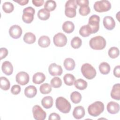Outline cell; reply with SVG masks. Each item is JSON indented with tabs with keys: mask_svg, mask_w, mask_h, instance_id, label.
Returning <instances> with one entry per match:
<instances>
[{
	"mask_svg": "<svg viewBox=\"0 0 120 120\" xmlns=\"http://www.w3.org/2000/svg\"><path fill=\"white\" fill-rule=\"evenodd\" d=\"M56 108L63 113H68L71 108L70 103L65 98L62 97H59L55 101Z\"/></svg>",
	"mask_w": 120,
	"mask_h": 120,
	"instance_id": "1",
	"label": "cell"
},
{
	"mask_svg": "<svg viewBox=\"0 0 120 120\" xmlns=\"http://www.w3.org/2000/svg\"><path fill=\"white\" fill-rule=\"evenodd\" d=\"M106 40L102 36H98L91 38L89 41L90 47L96 50H101L104 49L106 46Z\"/></svg>",
	"mask_w": 120,
	"mask_h": 120,
	"instance_id": "2",
	"label": "cell"
},
{
	"mask_svg": "<svg viewBox=\"0 0 120 120\" xmlns=\"http://www.w3.org/2000/svg\"><path fill=\"white\" fill-rule=\"evenodd\" d=\"M104 110V105L101 101H96L90 105L88 108L89 114L93 117L99 116Z\"/></svg>",
	"mask_w": 120,
	"mask_h": 120,
	"instance_id": "3",
	"label": "cell"
},
{
	"mask_svg": "<svg viewBox=\"0 0 120 120\" xmlns=\"http://www.w3.org/2000/svg\"><path fill=\"white\" fill-rule=\"evenodd\" d=\"M81 72L86 79L91 80L94 78L97 74L96 69L89 63L83 64L81 67Z\"/></svg>",
	"mask_w": 120,
	"mask_h": 120,
	"instance_id": "4",
	"label": "cell"
},
{
	"mask_svg": "<svg viewBox=\"0 0 120 120\" xmlns=\"http://www.w3.org/2000/svg\"><path fill=\"white\" fill-rule=\"evenodd\" d=\"M65 14L66 16L69 18H73L75 16L76 9L77 8V4L75 0H68L65 4Z\"/></svg>",
	"mask_w": 120,
	"mask_h": 120,
	"instance_id": "5",
	"label": "cell"
},
{
	"mask_svg": "<svg viewBox=\"0 0 120 120\" xmlns=\"http://www.w3.org/2000/svg\"><path fill=\"white\" fill-rule=\"evenodd\" d=\"M111 8V3L107 0L97 1L94 4V9L98 12H104L109 11Z\"/></svg>",
	"mask_w": 120,
	"mask_h": 120,
	"instance_id": "6",
	"label": "cell"
},
{
	"mask_svg": "<svg viewBox=\"0 0 120 120\" xmlns=\"http://www.w3.org/2000/svg\"><path fill=\"white\" fill-rule=\"evenodd\" d=\"M100 17L97 15H93L90 17L88 25L90 28L91 33H95L97 32L99 29Z\"/></svg>",
	"mask_w": 120,
	"mask_h": 120,
	"instance_id": "7",
	"label": "cell"
},
{
	"mask_svg": "<svg viewBox=\"0 0 120 120\" xmlns=\"http://www.w3.org/2000/svg\"><path fill=\"white\" fill-rule=\"evenodd\" d=\"M35 13L34 8L31 7H28L24 8L22 15V21L26 23H31L33 20Z\"/></svg>",
	"mask_w": 120,
	"mask_h": 120,
	"instance_id": "8",
	"label": "cell"
},
{
	"mask_svg": "<svg viewBox=\"0 0 120 120\" xmlns=\"http://www.w3.org/2000/svg\"><path fill=\"white\" fill-rule=\"evenodd\" d=\"M54 45L57 47H63L67 43V38L65 35L61 32L55 34L53 38Z\"/></svg>",
	"mask_w": 120,
	"mask_h": 120,
	"instance_id": "9",
	"label": "cell"
},
{
	"mask_svg": "<svg viewBox=\"0 0 120 120\" xmlns=\"http://www.w3.org/2000/svg\"><path fill=\"white\" fill-rule=\"evenodd\" d=\"M33 117L37 120H44L45 119L46 113L38 105H35L32 108Z\"/></svg>",
	"mask_w": 120,
	"mask_h": 120,
	"instance_id": "10",
	"label": "cell"
},
{
	"mask_svg": "<svg viewBox=\"0 0 120 120\" xmlns=\"http://www.w3.org/2000/svg\"><path fill=\"white\" fill-rule=\"evenodd\" d=\"M30 80L28 74L25 72L22 71L17 74L15 76V80L17 83L21 85H25L27 84Z\"/></svg>",
	"mask_w": 120,
	"mask_h": 120,
	"instance_id": "11",
	"label": "cell"
},
{
	"mask_svg": "<svg viewBox=\"0 0 120 120\" xmlns=\"http://www.w3.org/2000/svg\"><path fill=\"white\" fill-rule=\"evenodd\" d=\"M48 71L52 76H60L62 74L63 70L61 66L53 63L49 65Z\"/></svg>",
	"mask_w": 120,
	"mask_h": 120,
	"instance_id": "12",
	"label": "cell"
},
{
	"mask_svg": "<svg viewBox=\"0 0 120 120\" xmlns=\"http://www.w3.org/2000/svg\"><path fill=\"white\" fill-rule=\"evenodd\" d=\"M9 34L11 38L14 39H18L22 35V29L18 25H14L10 27L9 30Z\"/></svg>",
	"mask_w": 120,
	"mask_h": 120,
	"instance_id": "13",
	"label": "cell"
},
{
	"mask_svg": "<svg viewBox=\"0 0 120 120\" xmlns=\"http://www.w3.org/2000/svg\"><path fill=\"white\" fill-rule=\"evenodd\" d=\"M104 27L109 30L113 29L115 26V22L114 19L111 16H105L103 19Z\"/></svg>",
	"mask_w": 120,
	"mask_h": 120,
	"instance_id": "14",
	"label": "cell"
},
{
	"mask_svg": "<svg viewBox=\"0 0 120 120\" xmlns=\"http://www.w3.org/2000/svg\"><path fill=\"white\" fill-rule=\"evenodd\" d=\"M106 108L109 113L112 114H116L119 112L120 105L115 102L111 101L107 104Z\"/></svg>",
	"mask_w": 120,
	"mask_h": 120,
	"instance_id": "15",
	"label": "cell"
},
{
	"mask_svg": "<svg viewBox=\"0 0 120 120\" xmlns=\"http://www.w3.org/2000/svg\"><path fill=\"white\" fill-rule=\"evenodd\" d=\"M1 69L3 73L7 75H11L13 72V65L8 61H5L2 63Z\"/></svg>",
	"mask_w": 120,
	"mask_h": 120,
	"instance_id": "16",
	"label": "cell"
},
{
	"mask_svg": "<svg viewBox=\"0 0 120 120\" xmlns=\"http://www.w3.org/2000/svg\"><path fill=\"white\" fill-rule=\"evenodd\" d=\"M85 115V110L82 106L75 107L73 112V116L76 119H81Z\"/></svg>",
	"mask_w": 120,
	"mask_h": 120,
	"instance_id": "17",
	"label": "cell"
},
{
	"mask_svg": "<svg viewBox=\"0 0 120 120\" xmlns=\"http://www.w3.org/2000/svg\"><path fill=\"white\" fill-rule=\"evenodd\" d=\"M37 93V90L35 86L30 85L25 88L24 90V94L28 98H32L34 97Z\"/></svg>",
	"mask_w": 120,
	"mask_h": 120,
	"instance_id": "18",
	"label": "cell"
},
{
	"mask_svg": "<svg viewBox=\"0 0 120 120\" xmlns=\"http://www.w3.org/2000/svg\"><path fill=\"white\" fill-rule=\"evenodd\" d=\"M111 97L115 100H120V84L116 83L113 85L111 92Z\"/></svg>",
	"mask_w": 120,
	"mask_h": 120,
	"instance_id": "19",
	"label": "cell"
},
{
	"mask_svg": "<svg viewBox=\"0 0 120 120\" xmlns=\"http://www.w3.org/2000/svg\"><path fill=\"white\" fill-rule=\"evenodd\" d=\"M45 80V75L41 72L36 73L33 76L32 82L35 84H39L43 82Z\"/></svg>",
	"mask_w": 120,
	"mask_h": 120,
	"instance_id": "20",
	"label": "cell"
},
{
	"mask_svg": "<svg viewBox=\"0 0 120 120\" xmlns=\"http://www.w3.org/2000/svg\"><path fill=\"white\" fill-rule=\"evenodd\" d=\"M62 30L67 33H71L75 30V25L73 22L69 21L65 22L62 24Z\"/></svg>",
	"mask_w": 120,
	"mask_h": 120,
	"instance_id": "21",
	"label": "cell"
},
{
	"mask_svg": "<svg viewBox=\"0 0 120 120\" xmlns=\"http://www.w3.org/2000/svg\"><path fill=\"white\" fill-rule=\"evenodd\" d=\"M53 103V98L51 96H46L44 97L41 100V104L44 108L49 109L52 107Z\"/></svg>",
	"mask_w": 120,
	"mask_h": 120,
	"instance_id": "22",
	"label": "cell"
},
{
	"mask_svg": "<svg viewBox=\"0 0 120 120\" xmlns=\"http://www.w3.org/2000/svg\"><path fill=\"white\" fill-rule=\"evenodd\" d=\"M51 43L50 39L47 36H42L39 38L38 40V45L43 48L48 47Z\"/></svg>",
	"mask_w": 120,
	"mask_h": 120,
	"instance_id": "23",
	"label": "cell"
},
{
	"mask_svg": "<svg viewBox=\"0 0 120 120\" xmlns=\"http://www.w3.org/2000/svg\"><path fill=\"white\" fill-rule=\"evenodd\" d=\"M63 65L66 70L68 71H71L75 68V63L73 59L68 58L64 60Z\"/></svg>",
	"mask_w": 120,
	"mask_h": 120,
	"instance_id": "24",
	"label": "cell"
},
{
	"mask_svg": "<svg viewBox=\"0 0 120 120\" xmlns=\"http://www.w3.org/2000/svg\"><path fill=\"white\" fill-rule=\"evenodd\" d=\"M36 38L35 35L32 32H27L23 36V41L28 44H33L36 41Z\"/></svg>",
	"mask_w": 120,
	"mask_h": 120,
	"instance_id": "25",
	"label": "cell"
},
{
	"mask_svg": "<svg viewBox=\"0 0 120 120\" xmlns=\"http://www.w3.org/2000/svg\"><path fill=\"white\" fill-rule=\"evenodd\" d=\"M75 88L79 90H84L87 87V82L84 80L80 78L75 80L74 83Z\"/></svg>",
	"mask_w": 120,
	"mask_h": 120,
	"instance_id": "26",
	"label": "cell"
},
{
	"mask_svg": "<svg viewBox=\"0 0 120 120\" xmlns=\"http://www.w3.org/2000/svg\"><path fill=\"white\" fill-rule=\"evenodd\" d=\"M38 16L41 20H47L50 16V12L45 8H42L38 12Z\"/></svg>",
	"mask_w": 120,
	"mask_h": 120,
	"instance_id": "27",
	"label": "cell"
},
{
	"mask_svg": "<svg viewBox=\"0 0 120 120\" xmlns=\"http://www.w3.org/2000/svg\"><path fill=\"white\" fill-rule=\"evenodd\" d=\"M110 69L111 68L110 65L106 62H103L99 65V71L103 75H107L109 74L110 71Z\"/></svg>",
	"mask_w": 120,
	"mask_h": 120,
	"instance_id": "28",
	"label": "cell"
},
{
	"mask_svg": "<svg viewBox=\"0 0 120 120\" xmlns=\"http://www.w3.org/2000/svg\"><path fill=\"white\" fill-rule=\"evenodd\" d=\"M0 87L3 90H7L10 88V83L8 79L4 76L0 77Z\"/></svg>",
	"mask_w": 120,
	"mask_h": 120,
	"instance_id": "29",
	"label": "cell"
},
{
	"mask_svg": "<svg viewBox=\"0 0 120 120\" xmlns=\"http://www.w3.org/2000/svg\"><path fill=\"white\" fill-rule=\"evenodd\" d=\"M79 34L83 37H87L92 33L89 26L88 25H85L81 27L79 30Z\"/></svg>",
	"mask_w": 120,
	"mask_h": 120,
	"instance_id": "30",
	"label": "cell"
},
{
	"mask_svg": "<svg viewBox=\"0 0 120 120\" xmlns=\"http://www.w3.org/2000/svg\"><path fill=\"white\" fill-rule=\"evenodd\" d=\"M75 77L71 74H66L63 77V80L64 83L68 86L73 85L75 81Z\"/></svg>",
	"mask_w": 120,
	"mask_h": 120,
	"instance_id": "31",
	"label": "cell"
},
{
	"mask_svg": "<svg viewBox=\"0 0 120 120\" xmlns=\"http://www.w3.org/2000/svg\"><path fill=\"white\" fill-rule=\"evenodd\" d=\"M70 99L73 103L78 104L81 101L82 95L78 91H73L70 95Z\"/></svg>",
	"mask_w": 120,
	"mask_h": 120,
	"instance_id": "32",
	"label": "cell"
},
{
	"mask_svg": "<svg viewBox=\"0 0 120 120\" xmlns=\"http://www.w3.org/2000/svg\"><path fill=\"white\" fill-rule=\"evenodd\" d=\"M56 2L54 0H47L44 5V8L48 11H52L56 8Z\"/></svg>",
	"mask_w": 120,
	"mask_h": 120,
	"instance_id": "33",
	"label": "cell"
},
{
	"mask_svg": "<svg viewBox=\"0 0 120 120\" xmlns=\"http://www.w3.org/2000/svg\"><path fill=\"white\" fill-rule=\"evenodd\" d=\"M40 92L43 94H47L52 91V86L47 83L42 84L39 88Z\"/></svg>",
	"mask_w": 120,
	"mask_h": 120,
	"instance_id": "34",
	"label": "cell"
},
{
	"mask_svg": "<svg viewBox=\"0 0 120 120\" xmlns=\"http://www.w3.org/2000/svg\"><path fill=\"white\" fill-rule=\"evenodd\" d=\"M2 9L6 13H10L13 11L14 6L10 2H5L2 5Z\"/></svg>",
	"mask_w": 120,
	"mask_h": 120,
	"instance_id": "35",
	"label": "cell"
},
{
	"mask_svg": "<svg viewBox=\"0 0 120 120\" xmlns=\"http://www.w3.org/2000/svg\"><path fill=\"white\" fill-rule=\"evenodd\" d=\"M82 44V39L78 37H75L71 41V46L74 49H77L81 47Z\"/></svg>",
	"mask_w": 120,
	"mask_h": 120,
	"instance_id": "36",
	"label": "cell"
},
{
	"mask_svg": "<svg viewBox=\"0 0 120 120\" xmlns=\"http://www.w3.org/2000/svg\"><path fill=\"white\" fill-rule=\"evenodd\" d=\"M108 54L110 58L112 59H115L119 56L120 51L117 47L113 46L111 47L109 49Z\"/></svg>",
	"mask_w": 120,
	"mask_h": 120,
	"instance_id": "37",
	"label": "cell"
},
{
	"mask_svg": "<svg viewBox=\"0 0 120 120\" xmlns=\"http://www.w3.org/2000/svg\"><path fill=\"white\" fill-rule=\"evenodd\" d=\"M51 85L52 87L54 88H58L62 85V81L59 77H54L50 82Z\"/></svg>",
	"mask_w": 120,
	"mask_h": 120,
	"instance_id": "38",
	"label": "cell"
},
{
	"mask_svg": "<svg viewBox=\"0 0 120 120\" xmlns=\"http://www.w3.org/2000/svg\"><path fill=\"white\" fill-rule=\"evenodd\" d=\"M90 12V9L89 5H83L81 6L79 9V14L82 16H86L88 15Z\"/></svg>",
	"mask_w": 120,
	"mask_h": 120,
	"instance_id": "39",
	"label": "cell"
},
{
	"mask_svg": "<svg viewBox=\"0 0 120 120\" xmlns=\"http://www.w3.org/2000/svg\"><path fill=\"white\" fill-rule=\"evenodd\" d=\"M21 87L19 85H14L11 89V92L13 95H17L21 91Z\"/></svg>",
	"mask_w": 120,
	"mask_h": 120,
	"instance_id": "40",
	"label": "cell"
},
{
	"mask_svg": "<svg viewBox=\"0 0 120 120\" xmlns=\"http://www.w3.org/2000/svg\"><path fill=\"white\" fill-rule=\"evenodd\" d=\"M8 54V50L4 47L0 48V60H2L6 57Z\"/></svg>",
	"mask_w": 120,
	"mask_h": 120,
	"instance_id": "41",
	"label": "cell"
},
{
	"mask_svg": "<svg viewBox=\"0 0 120 120\" xmlns=\"http://www.w3.org/2000/svg\"><path fill=\"white\" fill-rule=\"evenodd\" d=\"M48 120H60V115L55 112L52 113L50 114Z\"/></svg>",
	"mask_w": 120,
	"mask_h": 120,
	"instance_id": "42",
	"label": "cell"
},
{
	"mask_svg": "<svg viewBox=\"0 0 120 120\" xmlns=\"http://www.w3.org/2000/svg\"><path fill=\"white\" fill-rule=\"evenodd\" d=\"M114 75L118 78L120 77V66L118 65L116 66L113 70Z\"/></svg>",
	"mask_w": 120,
	"mask_h": 120,
	"instance_id": "43",
	"label": "cell"
},
{
	"mask_svg": "<svg viewBox=\"0 0 120 120\" xmlns=\"http://www.w3.org/2000/svg\"><path fill=\"white\" fill-rule=\"evenodd\" d=\"M77 5L82 6L83 5H89V1L88 0H76Z\"/></svg>",
	"mask_w": 120,
	"mask_h": 120,
	"instance_id": "44",
	"label": "cell"
},
{
	"mask_svg": "<svg viewBox=\"0 0 120 120\" xmlns=\"http://www.w3.org/2000/svg\"><path fill=\"white\" fill-rule=\"evenodd\" d=\"M32 2L34 5L36 7H40L43 5L44 3V0H32Z\"/></svg>",
	"mask_w": 120,
	"mask_h": 120,
	"instance_id": "45",
	"label": "cell"
},
{
	"mask_svg": "<svg viewBox=\"0 0 120 120\" xmlns=\"http://www.w3.org/2000/svg\"><path fill=\"white\" fill-rule=\"evenodd\" d=\"M14 1H15V2H17L19 5H22V6L25 5L29 2L28 0H14Z\"/></svg>",
	"mask_w": 120,
	"mask_h": 120,
	"instance_id": "46",
	"label": "cell"
}]
</instances>
